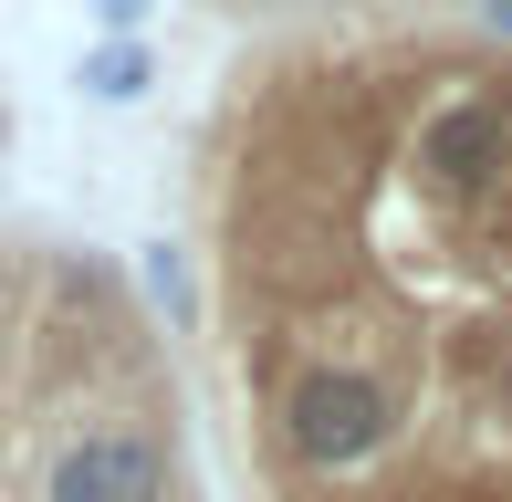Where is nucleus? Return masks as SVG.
<instances>
[{
  "label": "nucleus",
  "mask_w": 512,
  "mask_h": 502,
  "mask_svg": "<svg viewBox=\"0 0 512 502\" xmlns=\"http://www.w3.org/2000/svg\"><path fill=\"white\" fill-rule=\"evenodd\" d=\"M189 377L241 502H512V42L304 21L189 136Z\"/></svg>",
  "instance_id": "f257e3e1"
},
{
  "label": "nucleus",
  "mask_w": 512,
  "mask_h": 502,
  "mask_svg": "<svg viewBox=\"0 0 512 502\" xmlns=\"http://www.w3.org/2000/svg\"><path fill=\"white\" fill-rule=\"evenodd\" d=\"M0 502H220L147 293L53 220H0Z\"/></svg>",
  "instance_id": "f03ea898"
},
{
  "label": "nucleus",
  "mask_w": 512,
  "mask_h": 502,
  "mask_svg": "<svg viewBox=\"0 0 512 502\" xmlns=\"http://www.w3.org/2000/svg\"><path fill=\"white\" fill-rule=\"evenodd\" d=\"M84 84H95V95H105V105H126V95H136V84H147V53H105V63H95V74H84Z\"/></svg>",
  "instance_id": "7ed1b4c3"
},
{
  "label": "nucleus",
  "mask_w": 512,
  "mask_h": 502,
  "mask_svg": "<svg viewBox=\"0 0 512 502\" xmlns=\"http://www.w3.org/2000/svg\"><path fill=\"white\" fill-rule=\"evenodd\" d=\"M95 11H105V21H147V0H95Z\"/></svg>",
  "instance_id": "20e7f679"
}]
</instances>
